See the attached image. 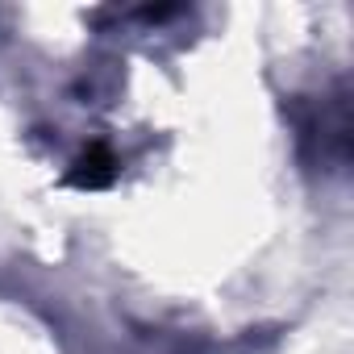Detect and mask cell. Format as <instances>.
I'll return each mask as SVG.
<instances>
[{"label": "cell", "instance_id": "6da1fadb", "mask_svg": "<svg viewBox=\"0 0 354 354\" xmlns=\"http://www.w3.org/2000/svg\"><path fill=\"white\" fill-rule=\"evenodd\" d=\"M109 175H113V158H109L104 146H96V154L84 158L80 171L71 175V184H80V188H100V184H109Z\"/></svg>", "mask_w": 354, "mask_h": 354}]
</instances>
